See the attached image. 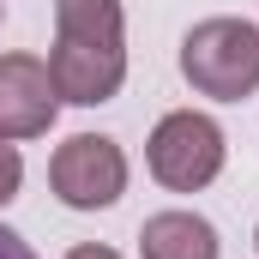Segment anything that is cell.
<instances>
[{"label":"cell","instance_id":"cell-1","mask_svg":"<svg viewBox=\"0 0 259 259\" xmlns=\"http://www.w3.org/2000/svg\"><path fill=\"white\" fill-rule=\"evenodd\" d=\"M49 78L72 109H97L127 84V12L121 0H55Z\"/></svg>","mask_w":259,"mask_h":259},{"label":"cell","instance_id":"cell-2","mask_svg":"<svg viewBox=\"0 0 259 259\" xmlns=\"http://www.w3.org/2000/svg\"><path fill=\"white\" fill-rule=\"evenodd\" d=\"M181 78L211 103H247L259 91V24L247 18H199L181 36Z\"/></svg>","mask_w":259,"mask_h":259},{"label":"cell","instance_id":"cell-3","mask_svg":"<svg viewBox=\"0 0 259 259\" xmlns=\"http://www.w3.org/2000/svg\"><path fill=\"white\" fill-rule=\"evenodd\" d=\"M223 157H229V139L223 127L205 115V109H169L151 139H145V169L157 187L169 193H199L223 175Z\"/></svg>","mask_w":259,"mask_h":259},{"label":"cell","instance_id":"cell-4","mask_svg":"<svg viewBox=\"0 0 259 259\" xmlns=\"http://www.w3.org/2000/svg\"><path fill=\"white\" fill-rule=\"evenodd\" d=\"M49 187L66 211H109L127 193V151L109 133H72L49 157Z\"/></svg>","mask_w":259,"mask_h":259},{"label":"cell","instance_id":"cell-5","mask_svg":"<svg viewBox=\"0 0 259 259\" xmlns=\"http://www.w3.org/2000/svg\"><path fill=\"white\" fill-rule=\"evenodd\" d=\"M61 115V91L42 55H0V139H42Z\"/></svg>","mask_w":259,"mask_h":259},{"label":"cell","instance_id":"cell-6","mask_svg":"<svg viewBox=\"0 0 259 259\" xmlns=\"http://www.w3.org/2000/svg\"><path fill=\"white\" fill-rule=\"evenodd\" d=\"M223 241L199 211H157L139 229V259H217Z\"/></svg>","mask_w":259,"mask_h":259},{"label":"cell","instance_id":"cell-7","mask_svg":"<svg viewBox=\"0 0 259 259\" xmlns=\"http://www.w3.org/2000/svg\"><path fill=\"white\" fill-rule=\"evenodd\" d=\"M18 187H24V157H18L12 139H0V211L18 199Z\"/></svg>","mask_w":259,"mask_h":259},{"label":"cell","instance_id":"cell-8","mask_svg":"<svg viewBox=\"0 0 259 259\" xmlns=\"http://www.w3.org/2000/svg\"><path fill=\"white\" fill-rule=\"evenodd\" d=\"M0 259H36V247H30L18 229H6V223H0Z\"/></svg>","mask_w":259,"mask_h":259},{"label":"cell","instance_id":"cell-9","mask_svg":"<svg viewBox=\"0 0 259 259\" xmlns=\"http://www.w3.org/2000/svg\"><path fill=\"white\" fill-rule=\"evenodd\" d=\"M66 259H121V253H115V247H97V241H84V247H72Z\"/></svg>","mask_w":259,"mask_h":259},{"label":"cell","instance_id":"cell-10","mask_svg":"<svg viewBox=\"0 0 259 259\" xmlns=\"http://www.w3.org/2000/svg\"><path fill=\"white\" fill-rule=\"evenodd\" d=\"M0 18H6V0H0Z\"/></svg>","mask_w":259,"mask_h":259},{"label":"cell","instance_id":"cell-11","mask_svg":"<svg viewBox=\"0 0 259 259\" xmlns=\"http://www.w3.org/2000/svg\"><path fill=\"white\" fill-rule=\"evenodd\" d=\"M253 247H259V229H253Z\"/></svg>","mask_w":259,"mask_h":259}]
</instances>
